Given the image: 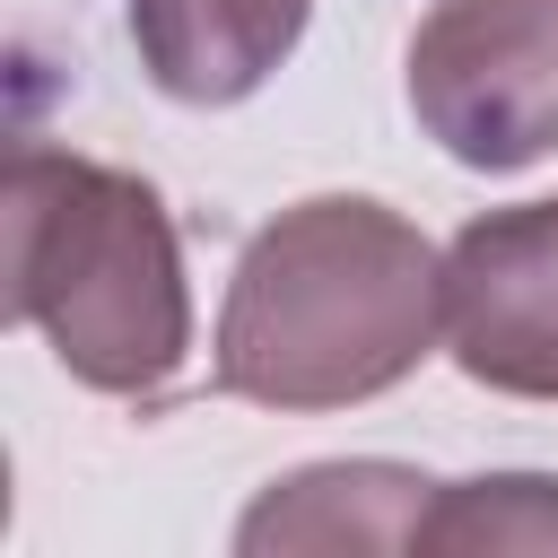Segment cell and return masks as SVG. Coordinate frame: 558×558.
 I'll use <instances>...</instances> for the list:
<instances>
[{"mask_svg": "<svg viewBox=\"0 0 558 558\" xmlns=\"http://www.w3.org/2000/svg\"><path fill=\"white\" fill-rule=\"evenodd\" d=\"M418 131L471 174L558 148V0H436L401 61Z\"/></svg>", "mask_w": 558, "mask_h": 558, "instance_id": "obj_3", "label": "cell"}, {"mask_svg": "<svg viewBox=\"0 0 558 558\" xmlns=\"http://www.w3.org/2000/svg\"><path fill=\"white\" fill-rule=\"evenodd\" d=\"M314 0H122L131 52L174 105H244L296 44Z\"/></svg>", "mask_w": 558, "mask_h": 558, "instance_id": "obj_5", "label": "cell"}, {"mask_svg": "<svg viewBox=\"0 0 558 558\" xmlns=\"http://www.w3.org/2000/svg\"><path fill=\"white\" fill-rule=\"evenodd\" d=\"M9 314L113 401H157L192 357V279L166 192L78 148H17L0 174Z\"/></svg>", "mask_w": 558, "mask_h": 558, "instance_id": "obj_2", "label": "cell"}, {"mask_svg": "<svg viewBox=\"0 0 558 558\" xmlns=\"http://www.w3.org/2000/svg\"><path fill=\"white\" fill-rule=\"evenodd\" d=\"M418 549L445 558H549L558 549V480L549 471H480L445 480Z\"/></svg>", "mask_w": 558, "mask_h": 558, "instance_id": "obj_7", "label": "cell"}, {"mask_svg": "<svg viewBox=\"0 0 558 558\" xmlns=\"http://www.w3.org/2000/svg\"><path fill=\"white\" fill-rule=\"evenodd\" d=\"M445 331V253L375 192H314L227 270L209 384L253 410H349L418 375Z\"/></svg>", "mask_w": 558, "mask_h": 558, "instance_id": "obj_1", "label": "cell"}, {"mask_svg": "<svg viewBox=\"0 0 558 558\" xmlns=\"http://www.w3.org/2000/svg\"><path fill=\"white\" fill-rule=\"evenodd\" d=\"M445 480L410 471V462H314L288 471L253 497V514L235 523V549H418L427 506Z\"/></svg>", "mask_w": 558, "mask_h": 558, "instance_id": "obj_6", "label": "cell"}, {"mask_svg": "<svg viewBox=\"0 0 558 558\" xmlns=\"http://www.w3.org/2000/svg\"><path fill=\"white\" fill-rule=\"evenodd\" d=\"M445 349L488 392L558 401V201L488 209L445 244Z\"/></svg>", "mask_w": 558, "mask_h": 558, "instance_id": "obj_4", "label": "cell"}]
</instances>
